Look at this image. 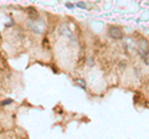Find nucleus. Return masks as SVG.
<instances>
[{
	"label": "nucleus",
	"instance_id": "obj_1",
	"mask_svg": "<svg viewBox=\"0 0 149 139\" xmlns=\"http://www.w3.org/2000/svg\"><path fill=\"white\" fill-rule=\"evenodd\" d=\"M29 27L34 32H36V34H41L45 29V24L40 19H31V21L29 22Z\"/></svg>",
	"mask_w": 149,
	"mask_h": 139
},
{
	"label": "nucleus",
	"instance_id": "obj_2",
	"mask_svg": "<svg viewBox=\"0 0 149 139\" xmlns=\"http://www.w3.org/2000/svg\"><path fill=\"white\" fill-rule=\"evenodd\" d=\"M108 35L111 36L112 39L114 40H120L123 39V32L120 29H118V27H111L109 31H108Z\"/></svg>",
	"mask_w": 149,
	"mask_h": 139
},
{
	"label": "nucleus",
	"instance_id": "obj_3",
	"mask_svg": "<svg viewBox=\"0 0 149 139\" xmlns=\"http://www.w3.org/2000/svg\"><path fill=\"white\" fill-rule=\"evenodd\" d=\"M60 34H61V35H66V36H68V38H72L71 31L68 30V27L66 25H62L61 26V29H60Z\"/></svg>",
	"mask_w": 149,
	"mask_h": 139
},
{
	"label": "nucleus",
	"instance_id": "obj_4",
	"mask_svg": "<svg viewBox=\"0 0 149 139\" xmlns=\"http://www.w3.org/2000/svg\"><path fill=\"white\" fill-rule=\"evenodd\" d=\"M138 45H139V49L141 50H143V51H148V41L147 40H139V42H138Z\"/></svg>",
	"mask_w": 149,
	"mask_h": 139
},
{
	"label": "nucleus",
	"instance_id": "obj_5",
	"mask_svg": "<svg viewBox=\"0 0 149 139\" xmlns=\"http://www.w3.org/2000/svg\"><path fill=\"white\" fill-rule=\"evenodd\" d=\"M26 11H27V14H29V15H30L31 19H35V17H37V11L35 10L34 8H29Z\"/></svg>",
	"mask_w": 149,
	"mask_h": 139
},
{
	"label": "nucleus",
	"instance_id": "obj_6",
	"mask_svg": "<svg viewBox=\"0 0 149 139\" xmlns=\"http://www.w3.org/2000/svg\"><path fill=\"white\" fill-rule=\"evenodd\" d=\"M74 83H76V85H78L81 87L82 90H85L86 88V82L82 80V78H76V80H74Z\"/></svg>",
	"mask_w": 149,
	"mask_h": 139
},
{
	"label": "nucleus",
	"instance_id": "obj_7",
	"mask_svg": "<svg viewBox=\"0 0 149 139\" xmlns=\"http://www.w3.org/2000/svg\"><path fill=\"white\" fill-rule=\"evenodd\" d=\"M77 6H78V8H82V9H86V8H87L86 4H85V3H82V1L77 3Z\"/></svg>",
	"mask_w": 149,
	"mask_h": 139
},
{
	"label": "nucleus",
	"instance_id": "obj_8",
	"mask_svg": "<svg viewBox=\"0 0 149 139\" xmlns=\"http://www.w3.org/2000/svg\"><path fill=\"white\" fill-rule=\"evenodd\" d=\"M11 102H13L11 99H6V101H3V102H1V106H6V104H10Z\"/></svg>",
	"mask_w": 149,
	"mask_h": 139
},
{
	"label": "nucleus",
	"instance_id": "obj_9",
	"mask_svg": "<svg viewBox=\"0 0 149 139\" xmlns=\"http://www.w3.org/2000/svg\"><path fill=\"white\" fill-rule=\"evenodd\" d=\"M88 65H90V66H92V65H93V58L92 57L88 58Z\"/></svg>",
	"mask_w": 149,
	"mask_h": 139
},
{
	"label": "nucleus",
	"instance_id": "obj_10",
	"mask_svg": "<svg viewBox=\"0 0 149 139\" xmlns=\"http://www.w3.org/2000/svg\"><path fill=\"white\" fill-rule=\"evenodd\" d=\"M66 6H67L68 9H72V8H73V4H71V3H67V4H66Z\"/></svg>",
	"mask_w": 149,
	"mask_h": 139
},
{
	"label": "nucleus",
	"instance_id": "obj_11",
	"mask_svg": "<svg viewBox=\"0 0 149 139\" xmlns=\"http://www.w3.org/2000/svg\"><path fill=\"white\" fill-rule=\"evenodd\" d=\"M0 40H1V35H0Z\"/></svg>",
	"mask_w": 149,
	"mask_h": 139
}]
</instances>
